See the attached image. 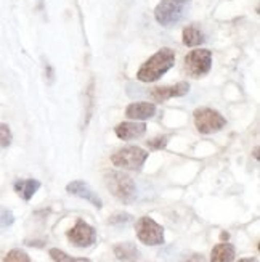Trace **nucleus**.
Masks as SVG:
<instances>
[{
	"instance_id": "nucleus-15",
	"label": "nucleus",
	"mask_w": 260,
	"mask_h": 262,
	"mask_svg": "<svg viewBox=\"0 0 260 262\" xmlns=\"http://www.w3.org/2000/svg\"><path fill=\"white\" fill-rule=\"evenodd\" d=\"M114 254L119 260H124V262H135L138 259L140 253L137 246L133 243H121V245H116L114 246Z\"/></svg>"
},
{
	"instance_id": "nucleus-12",
	"label": "nucleus",
	"mask_w": 260,
	"mask_h": 262,
	"mask_svg": "<svg viewBox=\"0 0 260 262\" xmlns=\"http://www.w3.org/2000/svg\"><path fill=\"white\" fill-rule=\"evenodd\" d=\"M146 132V126L141 122H121L116 127V135L121 140H132L143 135Z\"/></svg>"
},
{
	"instance_id": "nucleus-19",
	"label": "nucleus",
	"mask_w": 260,
	"mask_h": 262,
	"mask_svg": "<svg viewBox=\"0 0 260 262\" xmlns=\"http://www.w3.org/2000/svg\"><path fill=\"white\" fill-rule=\"evenodd\" d=\"M10 143H11V130L7 124L0 122V150L10 146Z\"/></svg>"
},
{
	"instance_id": "nucleus-5",
	"label": "nucleus",
	"mask_w": 260,
	"mask_h": 262,
	"mask_svg": "<svg viewBox=\"0 0 260 262\" xmlns=\"http://www.w3.org/2000/svg\"><path fill=\"white\" fill-rule=\"evenodd\" d=\"M193 118H195L196 129L201 134H214L223 129L225 124H227V119H225L220 113L210 108H198L195 111Z\"/></svg>"
},
{
	"instance_id": "nucleus-21",
	"label": "nucleus",
	"mask_w": 260,
	"mask_h": 262,
	"mask_svg": "<svg viewBox=\"0 0 260 262\" xmlns=\"http://www.w3.org/2000/svg\"><path fill=\"white\" fill-rule=\"evenodd\" d=\"M167 140H169L167 135H159L153 140H148V146L151 150H162V148H166V145H167Z\"/></svg>"
},
{
	"instance_id": "nucleus-18",
	"label": "nucleus",
	"mask_w": 260,
	"mask_h": 262,
	"mask_svg": "<svg viewBox=\"0 0 260 262\" xmlns=\"http://www.w3.org/2000/svg\"><path fill=\"white\" fill-rule=\"evenodd\" d=\"M2 262H31V259L25 251H21V249H11V251L4 257Z\"/></svg>"
},
{
	"instance_id": "nucleus-13",
	"label": "nucleus",
	"mask_w": 260,
	"mask_h": 262,
	"mask_svg": "<svg viewBox=\"0 0 260 262\" xmlns=\"http://www.w3.org/2000/svg\"><path fill=\"white\" fill-rule=\"evenodd\" d=\"M39 188H40V182L39 180H34V179L16 180L15 182V191L25 201H29L34 196V193H36Z\"/></svg>"
},
{
	"instance_id": "nucleus-22",
	"label": "nucleus",
	"mask_w": 260,
	"mask_h": 262,
	"mask_svg": "<svg viewBox=\"0 0 260 262\" xmlns=\"http://www.w3.org/2000/svg\"><path fill=\"white\" fill-rule=\"evenodd\" d=\"M130 221V215L129 214H116L112 215V217H109V224H126Z\"/></svg>"
},
{
	"instance_id": "nucleus-20",
	"label": "nucleus",
	"mask_w": 260,
	"mask_h": 262,
	"mask_svg": "<svg viewBox=\"0 0 260 262\" xmlns=\"http://www.w3.org/2000/svg\"><path fill=\"white\" fill-rule=\"evenodd\" d=\"M13 222H15V217L8 209L0 211V229H7V227H10Z\"/></svg>"
},
{
	"instance_id": "nucleus-9",
	"label": "nucleus",
	"mask_w": 260,
	"mask_h": 262,
	"mask_svg": "<svg viewBox=\"0 0 260 262\" xmlns=\"http://www.w3.org/2000/svg\"><path fill=\"white\" fill-rule=\"evenodd\" d=\"M66 191L71 193V195H74V196H79V198H84V200L90 201L98 209L103 206V203H101L100 196L85 184V182H82V180H74V182H71V184L66 187Z\"/></svg>"
},
{
	"instance_id": "nucleus-4",
	"label": "nucleus",
	"mask_w": 260,
	"mask_h": 262,
	"mask_svg": "<svg viewBox=\"0 0 260 262\" xmlns=\"http://www.w3.org/2000/svg\"><path fill=\"white\" fill-rule=\"evenodd\" d=\"M148 158V151L141 150L140 146H126L121 148L111 156V161L116 167L127 170H140Z\"/></svg>"
},
{
	"instance_id": "nucleus-11",
	"label": "nucleus",
	"mask_w": 260,
	"mask_h": 262,
	"mask_svg": "<svg viewBox=\"0 0 260 262\" xmlns=\"http://www.w3.org/2000/svg\"><path fill=\"white\" fill-rule=\"evenodd\" d=\"M126 115L130 119H150L156 115V106L148 101H138L127 106Z\"/></svg>"
},
{
	"instance_id": "nucleus-24",
	"label": "nucleus",
	"mask_w": 260,
	"mask_h": 262,
	"mask_svg": "<svg viewBox=\"0 0 260 262\" xmlns=\"http://www.w3.org/2000/svg\"><path fill=\"white\" fill-rule=\"evenodd\" d=\"M240 262H257L255 257H244V259H240Z\"/></svg>"
},
{
	"instance_id": "nucleus-7",
	"label": "nucleus",
	"mask_w": 260,
	"mask_h": 262,
	"mask_svg": "<svg viewBox=\"0 0 260 262\" xmlns=\"http://www.w3.org/2000/svg\"><path fill=\"white\" fill-rule=\"evenodd\" d=\"M135 230H137L138 240L145 245L156 246L164 243V229L151 217H141L135 225Z\"/></svg>"
},
{
	"instance_id": "nucleus-2",
	"label": "nucleus",
	"mask_w": 260,
	"mask_h": 262,
	"mask_svg": "<svg viewBox=\"0 0 260 262\" xmlns=\"http://www.w3.org/2000/svg\"><path fill=\"white\" fill-rule=\"evenodd\" d=\"M105 182H106L108 190L112 193V196H116L121 203L129 204L137 198V187H135V182L127 174L112 170V172H108L105 176Z\"/></svg>"
},
{
	"instance_id": "nucleus-14",
	"label": "nucleus",
	"mask_w": 260,
	"mask_h": 262,
	"mask_svg": "<svg viewBox=\"0 0 260 262\" xmlns=\"http://www.w3.org/2000/svg\"><path fill=\"white\" fill-rule=\"evenodd\" d=\"M234 260V248L230 243H220L214 246L210 262H233Z\"/></svg>"
},
{
	"instance_id": "nucleus-6",
	"label": "nucleus",
	"mask_w": 260,
	"mask_h": 262,
	"mask_svg": "<svg viewBox=\"0 0 260 262\" xmlns=\"http://www.w3.org/2000/svg\"><path fill=\"white\" fill-rule=\"evenodd\" d=\"M212 53L206 49H196L185 56V68L191 77H202L210 71Z\"/></svg>"
},
{
	"instance_id": "nucleus-10",
	"label": "nucleus",
	"mask_w": 260,
	"mask_h": 262,
	"mask_svg": "<svg viewBox=\"0 0 260 262\" xmlns=\"http://www.w3.org/2000/svg\"><path fill=\"white\" fill-rule=\"evenodd\" d=\"M190 92L188 82H178L175 85H167V87H156L151 90V97L157 101H166L174 97H183Z\"/></svg>"
},
{
	"instance_id": "nucleus-23",
	"label": "nucleus",
	"mask_w": 260,
	"mask_h": 262,
	"mask_svg": "<svg viewBox=\"0 0 260 262\" xmlns=\"http://www.w3.org/2000/svg\"><path fill=\"white\" fill-rule=\"evenodd\" d=\"M186 262H206V259H204V256H202V254H193Z\"/></svg>"
},
{
	"instance_id": "nucleus-17",
	"label": "nucleus",
	"mask_w": 260,
	"mask_h": 262,
	"mask_svg": "<svg viewBox=\"0 0 260 262\" xmlns=\"http://www.w3.org/2000/svg\"><path fill=\"white\" fill-rule=\"evenodd\" d=\"M50 256L55 262H92L90 259H85V257H71L67 256L64 251H61V249H50Z\"/></svg>"
},
{
	"instance_id": "nucleus-16",
	"label": "nucleus",
	"mask_w": 260,
	"mask_h": 262,
	"mask_svg": "<svg viewBox=\"0 0 260 262\" xmlns=\"http://www.w3.org/2000/svg\"><path fill=\"white\" fill-rule=\"evenodd\" d=\"M182 40H183L185 45H188V47H196V45L204 43L206 37L196 26H188V28L183 29Z\"/></svg>"
},
{
	"instance_id": "nucleus-3",
	"label": "nucleus",
	"mask_w": 260,
	"mask_h": 262,
	"mask_svg": "<svg viewBox=\"0 0 260 262\" xmlns=\"http://www.w3.org/2000/svg\"><path fill=\"white\" fill-rule=\"evenodd\" d=\"M190 7V0H161L154 10L156 21L161 26L172 28L182 21Z\"/></svg>"
},
{
	"instance_id": "nucleus-1",
	"label": "nucleus",
	"mask_w": 260,
	"mask_h": 262,
	"mask_svg": "<svg viewBox=\"0 0 260 262\" xmlns=\"http://www.w3.org/2000/svg\"><path fill=\"white\" fill-rule=\"evenodd\" d=\"M175 63V52L171 49H162L156 52L150 60H146L138 70V81L154 82L161 79Z\"/></svg>"
},
{
	"instance_id": "nucleus-8",
	"label": "nucleus",
	"mask_w": 260,
	"mask_h": 262,
	"mask_svg": "<svg viewBox=\"0 0 260 262\" xmlns=\"http://www.w3.org/2000/svg\"><path fill=\"white\" fill-rule=\"evenodd\" d=\"M67 238H69V242L73 245H76L79 248H87V246L95 243L97 233H95V229L92 225H88L82 219H79L73 229L67 232Z\"/></svg>"
}]
</instances>
